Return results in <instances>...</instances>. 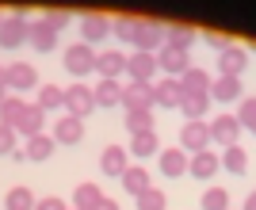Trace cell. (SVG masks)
<instances>
[{"label": "cell", "instance_id": "1", "mask_svg": "<svg viewBox=\"0 0 256 210\" xmlns=\"http://www.w3.org/2000/svg\"><path fill=\"white\" fill-rule=\"evenodd\" d=\"M65 73H73V76H88V73H96V50L92 46H84V42H73V46H65Z\"/></svg>", "mask_w": 256, "mask_h": 210}, {"label": "cell", "instance_id": "2", "mask_svg": "<svg viewBox=\"0 0 256 210\" xmlns=\"http://www.w3.org/2000/svg\"><path fill=\"white\" fill-rule=\"evenodd\" d=\"M27 31H31V23H27L23 8H16L8 20H0V46H4V50L23 46V42H27Z\"/></svg>", "mask_w": 256, "mask_h": 210}, {"label": "cell", "instance_id": "3", "mask_svg": "<svg viewBox=\"0 0 256 210\" xmlns=\"http://www.w3.org/2000/svg\"><path fill=\"white\" fill-rule=\"evenodd\" d=\"M138 54H157L164 46V23L157 20H138V31H134V42H130Z\"/></svg>", "mask_w": 256, "mask_h": 210}, {"label": "cell", "instance_id": "4", "mask_svg": "<svg viewBox=\"0 0 256 210\" xmlns=\"http://www.w3.org/2000/svg\"><path fill=\"white\" fill-rule=\"evenodd\" d=\"M92 111H96V96H92V88H88V84H69V88H65V115L88 118Z\"/></svg>", "mask_w": 256, "mask_h": 210}, {"label": "cell", "instance_id": "5", "mask_svg": "<svg viewBox=\"0 0 256 210\" xmlns=\"http://www.w3.org/2000/svg\"><path fill=\"white\" fill-rule=\"evenodd\" d=\"M180 149L184 153H203V149H210V130H206V122H184L180 126Z\"/></svg>", "mask_w": 256, "mask_h": 210}, {"label": "cell", "instance_id": "6", "mask_svg": "<svg viewBox=\"0 0 256 210\" xmlns=\"http://www.w3.org/2000/svg\"><path fill=\"white\" fill-rule=\"evenodd\" d=\"M206 130H210V142H218V146H237V134H241V122H237V115H218L206 122Z\"/></svg>", "mask_w": 256, "mask_h": 210}, {"label": "cell", "instance_id": "7", "mask_svg": "<svg viewBox=\"0 0 256 210\" xmlns=\"http://www.w3.org/2000/svg\"><path fill=\"white\" fill-rule=\"evenodd\" d=\"M126 76L130 80H142V84H153L157 76V54H130L126 58Z\"/></svg>", "mask_w": 256, "mask_h": 210}, {"label": "cell", "instance_id": "8", "mask_svg": "<svg viewBox=\"0 0 256 210\" xmlns=\"http://www.w3.org/2000/svg\"><path fill=\"white\" fill-rule=\"evenodd\" d=\"M122 107H126V111H153V84L130 80L126 88H122Z\"/></svg>", "mask_w": 256, "mask_h": 210}, {"label": "cell", "instance_id": "9", "mask_svg": "<svg viewBox=\"0 0 256 210\" xmlns=\"http://www.w3.org/2000/svg\"><path fill=\"white\" fill-rule=\"evenodd\" d=\"M107 34H111V16H104V12H88L84 20H80V42H84V46L107 38Z\"/></svg>", "mask_w": 256, "mask_h": 210}, {"label": "cell", "instance_id": "10", "mask_svg": "<svg viewBox=\"0 0 256 210\" xmlns=\"http://www.w3.org/2000/svg\"><path fill=\"white\" fill-rule=\"evenodd\" d=\"M54 142L58 146H76L80 138H84V118H73V115H62V118H54Z\"/></svg>", "mask_w": 256, "mask_h": 210}, {"label": "cell", "instance_id": "11", "mask_svg": "<svg viewBox=\"0 0 256 210\" xmlns=\"http://www.w3.org/2000/svg\"><path fill=\"white\" fill-rule=\"evenodd\" d=\"M180 100H184V88L176 76L153 80V107H180Z\"/></svg>", "mask_w": 256, "mask_h": 210}, {"label": "cell", "instance_id": "12", "mask_svg": "<svg viewBox=\"0 0 256 210\" xmlns=\"http://www.w3.org/2000/svg\"><path fill=\"white\" fill-rule=\"evenodd\" d=\"M218 168H222V157H218L214 149L192 153V160H188V172H192L195 180H214V176H218Z\"/></svg>", "mask_w": 256, "mask_h": 210}, {"label": "cell", "instance_id": "13", "mask_svg": "<svg viewBox=\"0 0 256 210\" xmlns=\"http://www.w3.org/2000/svg\"><path fill=\"white\" fill-rule=\"evenodd\" d=\"M245 69H248V54L241 50V46H230V50L218 54V76H237V80H241Z\"/></svg>", "mask_w": 256, "mask_h": 210}, {"label": "cell", "instance_id": "14", "mask_svg": "<svg viewBox=\"0 0 256 210\" xmlns=\"http://www.w3.org/2000/svg\"><path fill=\"white\" fill-rule=\"evenodd\" d=\"M96 73H100V80H118L126 73V54H118V50L96 54Z\"/></svg>", "mask_w": 256, "mask_h": 210}, {"label": "cell", "instance_id": "15", "mask_svg": "<svg viewBox=\"0 0 256 210\" xmlns=\"http://www.w3.org/2000/svg\"><path fill=\"white\" fill-rule=\"evenodd\" d=\"M8 88H16V92L38 88V73H34V65L31 62H12L8 65Z\"/></svg>", "mask_w": 256, "mask_h": 210}, {"label": "cell", "instance_id": "16", "mask_svg": "<svg viewBox=\"0 0 256 210\" xmlns=\"http://www.w3.org/2000/svg\"><path fill=\"white\" fill-rule=\"evenodd\" d=\"M210 73L206 69H199V65H188V73L180 76V88L184 96H210Z\"/></svg>", "mask_w": 256, "mask_h": 210}, {"label": "cell", "instance_id": "17", "mask_svg": "<svg viewBox=\"0 0 256 210\" xmlns=\"http://www.w3.org/2000/svg\"><path fill=\"white\" fill-rule=\"evenodd\" d=\"M157 69H164V76H176V80H180V76L188 73V54L172 50V46H160L157 50Z\"/></svg>", "mask_w": 256, "mask_h": 210}, {"label": "cell", "instance_id": "18", "mask_svg": "<svg viewBox=\"0 0 256 210\" xmlns=\"http://www.w3.org/2000/svg\"><path fill=\"white\" fill-rule=\"evenodd\" d=\"M188 153L184 149H160V157H157V164H160V172L168 180H176V176H188Z\"/></svg>", "mask_w": 256, "mask_h": 210}, {"label": "cell", "instance_id": "19", "mask_svg": "<svg viewBox=\"0 0 256 210\" xmlns=\"http://www.w3.org/2000/svg\"><path fill=\"white\" fill-rule=\"evenodd\" d=\"M42 126H46V111H42V107H34V104H27V111L20 115V122L12 126V130L23 134V138H34V134H42Z\"/></svg>", "mask_w": 256, "mask_h": 210}, {"label": "cell", "instance_id": "20", "mask_svg": "<svg viewBox=\"0 0 256 210\" xmlns=\"http://www.w3.org/2000/svg\"><path fill=\"white\" fill-rule=\"evenodd\" d=\"M27 42H31L38 54H50V50H58V31H50L42 20H34L31 31H27Z\"/></svg>", "mask_w": 256, "mask_h": 210}, {"label": "cell", "instance_id": "21", "mask_svg": "<svg viewBox=\"0 0 256 210\" xmlns=\"http://www.w3.org/2000/svg\"><path fill=\"white\" fill-rule=\"evenodd\" d=\"M100 168H104V176H122V172H126V149H122V146H107L104 149V157H100Z\"/></svg>", "mask_w": 256, "mask_h": 210}, {"label": "cell", "instance_id": "22", "mask_svg": "<svg viewBox=\"0 0 256 210\" xmlns=\"http://www.w3.org/2000/svg\"><path fill=\"white\" fill-rule=\"evenodd\" d=\"M210 100H218V104H237V100H241V80H237V76H218V80L210 84Z\"/></svg>", "mask_w": 256, "mask_h": 210}, {"label": "cell", "instance_id": "23", "mask_svg": "<svg viewBox=\"0 0 256 210\" xmlns=\"http://www.w3.org/2000/svg\"><path fill=\"white\" fill-rule=\"evenodd\" d=\"M92 96H96V107H122V84L118 80H96Z\"/></svg>", "mask_w": 256, "mask_h": 210}, {"label": "cell", "instance_id": "24", "mask_svg": "<svg viewBox=\"0 0 256 210\" xmlns=\"http://www.w3.org/2000/svg\"><path fill=\"white\" fill-rule=\"evenodd\" d=\"M164 46L188 54L195 46V31H192V27H180V23H168V27H164Z\"/></svg>", "mask_w": 256, "mask_h": 210}, {"label": "cell", "instance_id": "25", "mask_svg": "<svg viewBox=\"0 0 256 210\" xmlns=\"http://www.w3.org/2000/svg\"><path fill=\"white\" fill-rule=\"evenodd\" d=\"M118 180H122V188H126V195H134V199H138V195H142L146 188H153V184H150V172H146L142 164H130L126 172L118 176Z\"/></svg>", "mask_w": 256, "mask_h": 210}, {"label": "cell", "instance_id": "26", "mask_svg": "<svg viewBox=\"0 0 256 210\" xmlns=\"http://www.w3.org/2000/svg\"><path fill=\"white\" fill-rule=\"evenodd\" d=\"M180 111L188 122H203L206 111H210V96H184L180 100Z\"/></svg>", "mask_w": 256, "mask_h": 210}, {"label": "cell", "instance_id": "27", "mask_svg": "<svg viewBox=\"0 0 256 210\" xmlns=\"http://www.w3.org/2000/svg\"><path fill=\"white\" fill-rule=\"evenodd\" d=\"M104 199V191H100V184H76V191H73V210H92L96 202Z\"/></svg>", "mask_w": 256, "mask_h": 210}, {"label": "cell", "instance_id": "28", "mask_svg": "<svg viewBox=\"0 0 256 210\" xmlns=\"http://www.w3.org/2000/svg\"><path fill=\"white\" fill-rule=\"evenodd\" d=\"M34 107H42V111H65V88H58V84H42Z\"/></svg>", "mask_w": 256, "mask_h": 210}, {"label": "cell", "instance_id": "29", "mask_svg": "<svg viewBox=\"0 0 256 210\" xmlns=\"http://www.w3.org/2000/svg\"><path fill=\"white\" fill-rule=\"evenodd\" d=\"M54 149H58V142H54L50 134H34V138H27L23 153H27V160H46Z\"/></svg>", "mask_w": 256, "mask_h": 210}, {"label": "cell", "instance_id": "30", "mask_svg": "<svg viewBox=\"0 0 256 210\" xmlns=\"http://www.w3.org/2000/svg\"><path fill=\"white\" fill-rule=\"evenodd\" d=\"M157 149H160L157 130H146V134H130V153H134V157H153Z\"/></svg>", "mask_w": 256, "mask_h": 210}, {"label": "cell", "instance_id": "31", "mask_svg": "<svg viewBox=\"0 0 256 210\" xmlns=\"http://www.w3.org/2000/svg\"><path fill=\"white\" fill-rule=\"evenodd\" d=\"M34 195H31V188H12L8 195H4V210H34Z\"/></svg>", "mask_w": 256, "mask_h": 210}, {"label": "cell", "instance_id": "32", "mask_svg": "<svg viewBox=\"0 0 256 210\" xmlns=\"http://www.w3.org/2000/svg\"><path fill=\"white\" fill-rule=\"evenodd\" d=\"M222 168H226V172H234V176H245V168H248L245 149H241V146H230L222 153Z\"/></svg>", "mask_w": 256, "mask_h": 210}, {"label": "cell", "instance_id": "33", "mask_svg": "<svg viewBox=\"0 0 256 210\" xmlns=\"http://www.w3.org/2000/svg\"><path fill=\"white\" fill-rule=\"evenodd\" d=\"M23 111H27V100H20V96H8V100H4V107H0V126H16Z\"/></svg>", "mask_w": 256, "mask_h": 210}, {"label": "cell", "instance_id": "34", "mask_svg": "<svg viewBox=\"0 0 256 210\" xmlns=\"http://www.w3.org/2000/svg\"><path fill=\"white\" fill-rule=\"evenodd\" d=\"M199 206L203 210H230V191L226 188H206L203 199H199Z\"/></svg>", "mask_w": 256, "mask_h": 210}, {"label": "cell", "instance_id": "35", "mask_svg": "<svg viewBox=\"0 0 256 210\" xmlns=\"http://www.w3.org/2000/svg\"><path fill=\"white\" fill-rule=\"evenodd\" d=\"M164 206H168V199H164L160 188H146L138 195V210H164Z\"/></svg>", "mask_w": 256, "mask_h": 210}, {"label": "cell", "instance_id": "36", "mask_svg": "<svg viewBox=\"0 0 256 210\" xmlns=\"http://www.w3.org/2000/svg\"><path fill=\"white\" fill-rule=\"evenodd\" d=\"M134 31H138V16H122V20H111V34L122 42H134Z\"/></svg>", "mask_w": 256, "mask_h": 210}, {"label": "cell", "instance_id": "37", "mask_svg": "<svg viewBox=\"0 0 256 210\" xmlns=\"http://www.w3.org/2000/svg\"><path fill=\"white\" fill-rule=\"evenodd\" d=\"M126 130H130V134H146V130H153V111H126Z\"/></svg>", "mask_w": 256, "mask_h": 210}, {"label": "cell", "instance_id": "38", "mask_svg": "<svg viewBox=\"0 0 256 210\" xmlns=\"http://www.w3.org/2000/svg\"><path fill=\"white\" fill-rule=\"evenodd\" d=\"M237 122H241V126H256V96H241V107H237Z\"/></svg>", "mask_w": 256, "mask_h": 210}, {"label": "cell", "instance_id": "39", "mask_svg": "<svg viewBox=\"0 0 256 210\" xmlns=\"http://www.w3.org/2000/svg\"><path fill=\"white\" fill-rule=\"evenodd\" d=\"M69 20H73V16H69L65 8H50V12L42 16V23L50 27V31H62V27H69Z\"/></svg>", "mask_w": 256, "mask_h": 210}, {"label": "cell", "instance_id": "40", "mask_svg": "<svg viewBox=\"0 0 256 210\" xmlns=\"http://www.w3.org/2000/svg\"><path fill=\"white\" fill-rule=\"evenodd\" d=\"M16 130H12V126H0V157H12V153H16Z\"/></svg>", "mask_w": 256, "mask_h": 210}, {"label": "cell", "instance_id": "41", "mask_svg": "<svg viewBox=\"0 0 256 210\" xmlns=\"http://www.w3.org/2000/svg\"><path fill=\"white\" fill-rule=\"evenodd\" d=\"M206 46H210V50H218V54H222V50H230L234 42L226 38V34H218V31H206Z\"/></svg>", "mask_w": 256, "mask_h": 210}, {"label": "cell", "instance_id": "42", "mask_svg": "<svg viewBox=\"0 0 256 210\" xmlns=\"http://www.w3.org/2000/svg\"><path fill=\"white\" fill-rule=\"evenodd\" d=\"M34 210H65V199H58V195H46V199L34 202Z\"/></svg>", "mask_w": 256, "mask_h": 210}, {"label": "cell", "instance_id": "43", "mask_svg": "<svg viewBox=\"0 0 256 210\" xmlns=\"http://www.w3.org/2000/svg\"><path fill=\"white\" fill-rule=\"evenodd\" d=\"M92 210H118V202H115V199H107V195H104V199H100Z\"/></svg>", "mask_w": 256, "mask_h": 210}, {"label": "cell", "instance_id": "44", "mask_svg": "<svg viewBox=\"0 0 256 210\" xmlns=\"http://www.w3.org/2000/svg\"><path fill=\"white\" fill-rule=\"evenodd\" d=\"M245 210H256V191H248V199H245Z\"/></svg>", "mask_w": 256, "mask_h": 210}, {"label": "cell", "instance_id": "45", "mask_svg": "<svg viewBox=\"0 0 256 210\" xmlns=\"http://www.w3.org/2000/svg\"><path fill=\"white\" fill-rule=\"evenodd\" d=\"M0 88H8V69L0 65Z\"/></svg>", "mask_w": 256, "mask_h": 210}, {"label": "cell", "instance_id": "46", "mask_svg": "<svg viewBox=\"0 0 256 210\" xmlns=\"http://www.w3.org/2000/svg\"><path fill=\"white\" fill-rule=\"evenodd\" d=\"M4 100H8V96H4V88H0V107H4Z\"/></svg>", "mask_w": 256, "mask_h": 210}, {"label": "cell", "instance_id": "47", "mask_svg": "<svg viewBox=\"0 0 256 210\" xmlns=\"http://www.w3.org/2000/svg\"><path fill=\"white\" fill-rule=\"evenodd\" d=\"M248 134H256V126H248Z\"/></svg>", "mask_w": 256, "mask_h": 210}]
</instances>
